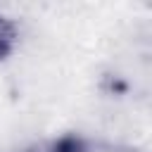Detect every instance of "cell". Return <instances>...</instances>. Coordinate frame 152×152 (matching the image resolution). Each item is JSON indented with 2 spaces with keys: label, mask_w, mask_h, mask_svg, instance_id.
I'll list each match as a JSON object with an SVG mask.
<instances>
[{
  "label": "cell",
  "mask_w": 152,
  "mask_h": 152,
  "mask_svg": "<svg viewBox=\"0 0 152 152\" xmlns=\"http://www.w3.org/2000/svg\"><path fill=\"white\" fill-rule=\"evenodd\" d=\"M21 152H140L135 147L112 142L104 138H90V135H78V133H66L59 138H52L48 142L33 145Z\"/></svg>",
  "instance_id": "1"
},
{
  "label": "cell",
  "mask_w": 152,
  "mask_h": 152,
  "mask_svg": "<svg viewBox=\"0 0 152 152\" xmlns=\"http://www.w3.org/2000/svg\"><path fill=\"white\" fill-rule=\"evenodd\" d=\"M17 43H19V31H17V24H14L10 17L0 14V62H5V59L14 52Z\"/></svg>",
  "instance_id": "2"
}]
</instances>
